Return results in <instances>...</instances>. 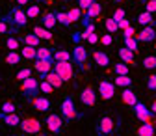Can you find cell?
<instances>
[{"label":"cell","instance_id":"obj_1","mask_svg":"<svg viewBox=\"0 0 156 136\" xmlns=\"http://www.w3.org/2000/svg\"><path fill=\"white\" fill-rule=\"evenodd\" d=\"M8 21H11L17 28H23V26H26L28 24V15H26V11L23 9V6H17V8H13L11 11H9V15H8Z\"/></svg>","mask_w":156,"mask_h":136},{"label":"cell","instance_id":"obj_2","mask_svg":"<svg viewBox=\"0 0 156 136\" xmlns=\"http://www.w3.org/2000/svg\"><path fill=\"white\" fill-rule=\"evenodd\" d=\"M62 118L67 119V121H73V119H76V118H80V116H78V112H76V106H74V103H73L71 97H65L63 103H62Z\"/></svg>","mask_w":156,"mask_h":136},{"label":"cell","instance_id":"obj_3","mask_svg":"<svg viewBox=\"0 0 156 136\" xmlns=\"http://www.w3.org/2000/svg\"><path fill=\"white\" fill-rule=\"evenodd\" d=\"M19 127H21V130L26 132V134H37V132H41V129H43L41 121L35 119V118H26V119H23Z\"/></svg>","mask_w":156,"mask_h":136},{"label":"cell","instance_id":"obj_4","mask_svg":"<svg viewBox=\"0 0 156 136\" xmlns=\"http://www.w3.org/2000/svg\"><path fill=\"white\" fill-rule=\"evenodd\" d=\"M54 71L62 76V79L67 82V80H73V64L67 62H56L54 60Z\"/></svg>","mask_w":156,"mask_h":136},{"label":"cell","instance_id":"obj_5","mask_svg":"<svg viewBox=\"0 0 156 136\" xmlns=\"http://www.w3.org/2000/svg\"><path fill=\"white\" fill-rule=\"evenodd\" d=\"M134 114H136V118H138L141 123H151L152 114H154V112H152V110H149L143 103H140V101H138V103L134 105Z\"/></svg>","mask_w":156,"mask_h":136},{"label":"cell","instance_id":"obj_6","mask_svg":"<svg viewBox=\"0 0 156 136\" xmlns=\"http://www.w3.org/2000/svg\"><path fill=\"white\" fill-rule=\"evenodd\" d=\"M21 90L24 91L26 97H35L39 91H41V90H39V82L35 79H32V76H28V79H24L21 82Z\"/></svg>","mask_w":156,"mask_h":136},{"label":"cell","instance_id":"obj_7","mask_svg":"<svg viewBox=\"0 0 156 136\" xmlns=\"http://www.w3.org/2000/svg\"><path fill=\"white\" fill-rule=\"evenodd\" d=\"M45 123H47V129L50 132H60L62 125H63V119H62V116H58V114H48Z\"/></svg>","mask_w":156,"mask_h":136},{"label":"cell","instance_id":"obj_8","mask_svg":"<svg viewBox=\"0 0 156 136\" xmlns=\"http://www.w3.org/2000/svg\"><path fill=\"white\" fill-rule=\"evenodd\" d=\"M136 37H138V41H141V43H152L156 39V30L152 28V24L143 26V30L140 34H136Z\"/></svg>","mask_w":156,"mask_h":136},{"label":"cell","instance_id":"obj_9","mask_svg":"<svg viewBox=\"0 0 156 136\" xmlns=\"http://www.w3.org/2000/svg\"><path fill=\"white\" fill-rule=\"evenodd\" d=\"M113 93H115V82H106V80H102V82L99 84V95L102 97L104 101H110L112 97H113Z\"/></svg>","mask_w":156,"mask_h":136},{"label":"cell","instance_id":"obj_10","mask_svg":"<svg viewBox=\"0 0 156 136\" xmlns=\"http://www.w3.org/2000/svg\"><path fill=\"white\" fill-rule=\"evenodd\" d=\"M34 69L41 75V79H45V75L54 69V62H52V60H35Z\"/></svg>","mask_w":156,"mask_h":136},{"label":"cell","instance_id":"obj_11","mask_svg":"<svg viewBox=\"0 0 156 136\" xmlns=\"http://www.w3.org/2000/svg\"><path fill=\"white\" fill-rule=\"evenodd\" d=\"M80 101H82V105H86V106H93V105L97 103V93H95V90H93L91 86H87L86 90H82Z\"/></svg>","mask_w":156,"mask_h":136},{"label":"cell","instance_id":"obj_12","mask_svg":"<svg viewBox=\"0 0 156 136\" xmlns=\"http://www.w3.org/2000/svg\"><path fill=\"white\" fill-rule=\"evenodd\" d=\"M73 60L80 65V67H84V64H86V60H87V50H86L82 45H76V47L73 49Z\"/></svg>","mask_w":156,"mask_h":136},{"label":"cell","instance_id":"obj_13","mask_svg":"<svg viewBox=\"0 0 156 136\" xmlns=\"http://www.w3.org/2000/svg\"><path fill=\"white\" fill-rule=\"evenodd\" d=\"M112 132H113V121L112 118L104 116L99 121V125H97V134H112Z\"/></svg>","mask_w":156,"mask_h":136},{"label":"cell","instance_id":"obj_14","mask_svg":"<svg viewBox=\"0 0 156 136\" xmlns=\"http://www.w3.org/2000/svg\"><path fill=\"white\" fill-rule=\"evenodd\" d=\"M32 106H34L35 110H39V112H48V108H50V101L47 99V97L35 95V97H32Z\"/></svg>","mask_w":156,"mask_h":136},{"label":"cell","instance_id":"obj_15","mask_svg":"<svg viewBox=\"0 0 156 136\" xmlns=\"http://www.w3.org/2000/svg\"><path fill=\"white\" fill-rule=\"evenodd\" d=\"M0 119H2L8 127H19V125H21V118H19L15 112H9V114L0 112Z\"/></svg>","mask_w":156,"mask_h":136},{"label":"cell","instance_id":"obj_16","mask_svg":"<svg viewBox=\"0 0 156 136\" xmlns=\"http://www.w3.org/2000/svg\"><path fill=\"white\" fill-rule=\"evenodd\" d=\"M45 80H48V82H50L54 88H58V90H60V88L63 86V82H65V80H63V79H62V76L58 75L54 69H52V71H48V73L45 75Z\"/></svg>","mask_w":156,"mask_h":136},{"label":"cell","instance_id":"obj_17","mask_svg":"<svg viewBox=\"0 0 156 136\" xmlns=\"http://www.w3.org/2000/svg\"><path fill=\"white\" fill-rule=\"evenodd\" d=\"M121 99H123V103H125V105H128V106H132V108H134V105H136V103H138V97H136V93H134L132 90H128V88H125V90H123Z\"/></svg>","mask_w":156,"mask_h":136},{"label":"cell","instance_id":"obj_18","mask_svg":"<svg viewBox=\"0 0 156 136\" xmlns=\"http://www.w3.org/2000/svg\"><path fill=\"white\" fill-rule=\"evenodd\" d=\"M35 60H52L54 62V52L48 47H37V58Z\"/></svg>","mask_w":156,"mask_h":136},{"label":"cell","instance_id":"obj_19","mask_svg":"<svg viewBox=\"0 0 156 136\" xmlns=\"http://www.w3.org/2000/svg\"><path fill=\"white\" fill-rule=\"evenodd\" d=\"M23 43L24 45H32V47H39L41 45V37H39L35 32L34 34H26V35H23Z\"/></svg>","mask_w":156,"mask_h":136},{"label":"cell","instance_id":"obj_20","mask_svg":"<svg viewBox=\"0 0 156 136\" xmlns=\"http://www.w3.org/2000/svg\"><path fill=\"white\" fill-rule=\"evenodd\" d=\"M93 58H95V64H97V65H101V67H108V64H110L108 54H104V52H101V50L93 52Z\"/></svg>","mask_w":156,"mask_h":136},{"label":"cell","instance_id":"obj_21","mask_svg":"<svg viewBox=\"0 0 156 136\" xmlns=\"http://www.w3.org/2000/svg\"><path fill=\"white\" fill-rule=\"evenodd\" d=\"M6 64H9V65H17V64H21V60H23V54H19L17 50H9L8 54H6Z\"/></svg>","mask_w":156,"mask_h":136},{"label":"cell","instance_id":"obj_22","mask_svg":"<svg viewBox=\"0 0 156 136\" xmlns=\"http://www.w3.org/2000/svg\"><path fill=\"white\" fill-rule=\"evenodd\" d=\"M138 23L141 24V26H149V24H154V17H152V13L151 11H143V13H140L138 15Z\"/></svg>","mask_w":156,"mask_h":136},{"label":"cell","instance_id":"obj_23","mask_svg":"<svg viewBox=\"0 0 156 136\" xmlns=\"http://www.w3.org/2000/svg\"><path fill=\"white\" fill-rule=\"evenodd\" d=\"M101 11H102V8H101V4H97V0L87 8V11H86V19H95V17H99L101 15Z\"/></svg>","mask_w":156,"mask_h":136},{"label":"cell","instance_id":"obj_24","mask_svg":"<svg viewBox=\"0 0 156 136\" xmlns=\"http://www.w3.org/2000/svg\"><path fill=\"white\" fill-rule=\"evenodd\" d=\"M119 58L123 62H126V64H132L134 65V50H130L128 47H125V49H119Z\"/></svg>","mask_w":156,"mask_h":136},{"label":"cell","instance_id":"obj_25","mask_svg":"<svg viewBox=\"0 0 156 136\" xmlns=\"http://www.w3.org/2000/svg\"><path fill=\"white\" fill-rule=\"evenodd\" d=\"M21 54L26 60H35L37 58V47H32V45H24V49H21Z\"/></svg>","mask_w":156,"mask_h":136},{"label":"cell","instance_id":"obj_26","mask_svg":"<svg viewBox=\"0 0 156 136\" xmlns=\"http://www.w3.org/2000/svg\"><path fill=\"white\" fill-rule=\"evenodd\" d=\"M115 76H117V79L113 82H115L117 88H128V86H132V79H130L128 75H115Z\"/></svg>","mask_w":156,"mask_h":136},{"label":"cell","instance_id":"obj_27","mask_svg":"<svg viewBox=\"0 0 156 136\" xmlns=\"http://www.w3.org/2000/svg\"><path fill=\"white\" fill-rule=\"evenodd\" d=\"M56 24H58V17H56L54 13L48 11V13L43 15V26H45V28H54Z\"/></svg>","mask_w":156,"mask_h":136},{"label":"cell","instance_id":"obj_28","mask_svg":"<svg viewBox=\"0 0 156 136\" xmlns=\"http://www.w3.org/2000/svg\"><path fill=\"white\" fill-rule=\"evenodd\" d=\"M138 134H140V136H152V134H156V129H154L152 123H143V125L138 129Z\"/></svg>","mask_w":156,"mask_h":136},{"label":"cell","instance_id":"obj_29","mask_svg":"<svg viewBox=\"0 0 156 136\" xmlns=\"http://www.w3.org/2000/svg\"><path fill=\"white\" fill-rule=\"evenodd\" d=\"M34 32L41 37V39H47V41H50L52 39V34H50V28H45V26H35L34 28Z\"/></svg>","mask_w":156,"mask_h":136},{"label":"cell","instance_id":"obj_30","mask_svg":"<svg viewBox=\"0 0 156 136\" xmlns=\"http://www.w3.org/2000/svg\"><path fill=\"white\" fill-rule=\"evenodd\" d=\"M54 60L56 62H67V60H71V52L65 49H60V50L54 52Z\"/></svg>","mask_w":156,"mask_h":136},{"label":"cell","instance_id":"obj_31","mask_svg":"<svg viewBox=\"0 0 156 136\" xmlns=\"http://www.w3.org/2000/svg\"><path fill=\"white\" fill-rule=\"evenodd\" d=\"M67 13H69V19H71V23H76V21H80V19H82V8H80V6H76V8H71Z\"/></svg>","mask_w":156,"mask_h":136},{"label":"cell","instance_id":"obj_32","mask_svg":"<svg viewBox=\"0 0 156 136\" xmlns=\"http://www.w3.org/2000/svg\"><path fill=\"white\" fill-rule=\"evenodd\" d=\"M104 26H106V30H108L110 34H113V32H117V30H119V23H117L113 17H112V19H106Z\"/></svg>","mask_w":156,"mask_h":136},{"label":"cell","instance_id":"obj_33","mask_svg":"<svg viewBox=\"0 0 156 136\" xmlns=\"http://www.w3.org/2000/svg\"><path fill=\"white\" fill-rule=\"evenodd\" d=\"M56 17H58V23H60L62 26H69L71 24V19H69V13L67 11H60Z\"/></svg>","mask_w":156,"mask_h":136},{"label":"cell","instance_id":"obj_34","mask_svg":"<svg viewBox=\"0 0 156 136\" xmlns=\"http://www.w3.org/2000/svg\"><path fill=\"white\" fill-rule=\"evenodd\" d=\"M125 39V47H128L130 50H138V37H123Z\"/></svg>","mask_w":156,"mask_h":136},{"label":"cell","instance_id":"obj_35","mask_svg":"<svg viewBox=\"0 0 156 136\" xmlns=\"http://www.w3.org/2000/svg\"><path fill=\"white\" fill-rule=\"evenodd\" d=\"M39 90H41L43 93H52V91H54L56 88H54V86H52V84H50L48 80H45V79H43L41 82H39Z\"/></svg>","mask_w":156,"mask_h":136},{"label":"cell","instance_id":"obj_36","mask_svg":"<svg viewBox=\"0 0 156 136\" xmlns=\"http://www.w3.org/2000/svg\"><path fill=\"white\" fill-rule=\"evenodd\" d=\"M39 6L37 4H32V6H28V9H26V15H28V19H35V17H39Z\"/></svg>","mask_w":156,"mask_h":136},{"label":"cell","instance_id":"obj_37","mask_svg":"<svg viewBox=\"0 0 156 136\" xmlns=\"http://www.w3.org/2000/svg\"><path fill=\"white\" fill-rule=\"evenodd\" d=\"M143 67L145 69H156V56H147L143 60Z\"/></svg>","mask_w":156,"mask_h":136},{"label":"cell","instance_id":"obj_38","mask_svg":"<svg viewBox=\"0 0 156 136\" xmlns=\"http://www.w3.org/2000/svg\"><path fill=\"white\" fill-rule=\"evenodd\" d=\"M115 75H128V65H126V62L115 64Z\"/></svg>","mask_w":156,"mask_h":136},{"label":"cell","instance_id":"obj_39","mask_svg":"<svg viewBox=\"0 0 156 136\" xmlns=\"http://www.w3.org/2000/svg\"><path fill=\"white\" fill-rule=\"evenodd\" d=\"M28 76H32V69H30V67H24V69H21V71L17 73V79L21 80V82H23L24 79H28Z\"/></svg>","mask_w":156,"mask_h":136},{"label":"cell","instance_id":"obj_40","mask_svg":"<svg viewBox=\"0 0 156 136\" xmlns=\"http://www.w3.org/2000/svg\"><path fill=\"white\" fill-rule=\"evenodd\" d=\"M6 47L9 50H17L19 49V39H17V37H8V39H6Z\"/></svg>","mask_w":156,"mask_h":136},{"label":"cell","instance_id":"obj_41","mask_svg":"<svg viewBox=\"0 0 156 136\" xmlns=\"http://www.w3.org/2000/svg\"><path fill=\"white\" fill-rule=\"evenodd\" d=\"M147 88L151 91H156V75H151L149 79H147Z\"/></svg>","mask_w":156,"mask_h":136},{"label":"cell","instance_id":"obj_42","mask_svg":"<svg viewBox=\"0 0 156 136\" xmlns=\"http://www.w3.org/2000/svg\"><path fill=\"white\" fill-rule=\"evenodd\" d=\"M2 112H4V114H9V112H15V105H13L11 101H6V103L2 105Z\"/></svg>","mask_w":156,"mask_h":136},{"label":"cell","instance_id":"obj_43","mask_svg":"<svg viewBox=\"0 0 156 136\" xmlns=\"http://www.w3.org/2000/svg\"><path fill=\"white\" fill-rule=\"evenodd\" d=\"M93 2H95V0H76V4L80 6V8H82L84 11H87V8H89V6H91Z\"/></svg>","mask_w":156,"mask_h":136},{"label":"cell","instance_id":"obj_44","mask_svg":"<svg viewBox=\"0 0 156 136\" xmlns=\"http://www.w3.org/2000/svg\"><path fill=\"white\" fill-rule=\"evenodd\" d=\"M84 39H87V43H91V45H95L97 41H101V39H99V35H97L95 32H91V34H87V35L84 37Z\"/></svg>","mask_w":156,"mask_h":136},{"label":"cell","instance_id":"obj_45","mask_svg":"<svg viewBox=\"0 0 156 136\" xmlns=\"http://www.w3.org/2000/svg\"><path fill=\"white\" fill-rule=\"evenodd\" d=\"M145 9L151 13H156V0H147L145 2Z\"/></svg>","mask_w":156,"mask_h":136},{"label":"cell","instance_id":"obj_46","mask_svg":"<svg viewBox=\"0 0 156 136\" xmlns=\"http://www.w3.org/2000/svg\"><path fill=\"white\" fill-rule=\"evenodd\" d=\"M125 15H126V11H125L123 8H119V9L113 11V19H115V21H121V19H125Z\"/></svg>","mask_w":156,"mask_h":136},{"label":"cell","instance_id":"obj_47","mask_svg":"<svg viewBox=\"0 0 156 136\" xmlns=\"http://www.w3.org/2000/svg\"><path fill=\"white\" fill-rule=\"evenodd\" d=\"M11 30H13V26H9L6 21H0V34H8Z\"/></svg>","mask_w":156,"mask_h":136},{"label":"cell","instance_id":"obj_48","mask_svg":"<svg viewBox=\"0 0 156 136\" xmlns=\"http://www.w3.org/2000/svg\"><path fill=\"white\" fill-rule=\"evenodd\" d=\"M101 43H102V45H106V47H108V45H112V43H113V37H112V35H110V34H104V35H102V37H101Z\"/></svg>","mask_w":156,"mask_h":136},{"label":"cell","instance_id":"obj_49","mask_svg":"<svg viewBox=\"0 0 156 136\" xmlns=\"http://www.w3.org/2000/svg\"><path fill=\"white\" fill-rule=\"evenodd\" d=\"M134 34H136L134 26H128V28H125V30H123V37H134Z\"/></svg>","mask_w":156,"mask_h":136},{"label":"cell","instance_id":"obj_50","mask_svg":"<svg viewBox=\"0 0 156 136\" xmlns=\"http://www.w3.org/2000/svg\"><path fill=\"white\" fill-rule=\"evenodd\" d=\"M117 23H119V30H125V28L130 26V21H128V19H121V21H117Z\"/></svg>","mask_w":156,"mask_h":136},{"label":"cell","instance_id":"obj_51","mask_svg":"<svg viewBox=\"0 0 156 136\" xmlns=\"http://www.w3.org/2000/svg\"><path fill=\"white\" fill-rule=\"evenodd\" d=\"M17 6H28V0H15Z\"/></svg>","mask_w":156,"mask_h":136},{"label":"cell","instance_id":"obj_52","mask_svg":"<svg viewBox=\"0 0 156 136\" xmlns=\"http://www.w3.org/2000/svg\"><path fill=\"white\" fill-rule=\"evenodd\" d=\"M151 110H152V112H154V114H156V99H154V103H152V105H151Z\"/></svg>","mask_w":156,"mask_h":136},{"label":"cell","instance_id":"obj_53","mask_svg":"<svg viewBox=\"0 0 156 136\" xmlns=\"http://www.w3.org/2000/svg\"><path fill=\"white\" fill-rule=\"evenodd\" d=\"M34 2H37V4H39V2H43V0H34Z\"/></svg>","mask_w":156,"mask_h":136},{"label":"cell","instance_id":"obj_54","mask_svg":"<svg viewBox=\"0 0 156 136\" xmlns=\"http://www.w3.org/2000/svg\"><path fill=\"white\" fill-rule=\"evenodd\" d=\"M154 129H156V121H154Z\"/></svg>","mask_w":156,"mask_h":136}]
</instances>
